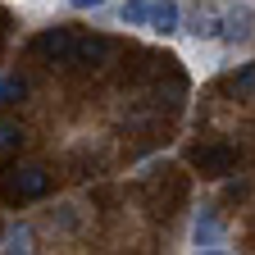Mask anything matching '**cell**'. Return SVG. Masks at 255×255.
<instances>
[{
    "label": "cell",
    "mask_w": 255,
    "mask_h": 255,
    "mask_svg": "<svg viewBox=\"0 0 255 255\" xmlns=\"http://www.w3.org/2000/svg\"><path fill=\"white\" fill-rule=\"evenodd\" d=\"M23 96H27V82L23 78H0V101H5V105H14V101H23Z\"/></svg>",
    "instance_id": "12"
},
{
    "label": "cell",
    "mask_w": 255,
    "mask_h": 255,
    "mask_svg": "<svg viewBox=\"0 0 255 255\" xmlns=\"http://www.w3.org/2000/svg\"><path fill=\"white\" fill-rule=\"evenodd\" d=\"M46 191H50V173L41 164H23V169H14L5 178V196L9 201H41Z\"/></svg>",
    "instance_id": "1"
},
{
    "label": "cell",
    "mask_w": 255,
    "mask_h": 255,
    "mask_svg": "<svg viewBox=\"0 0 255 255\" xmlns=\"http://www.w3.org/2000/svg\"><path fill=\"white\" fill-rule=\"evenodd\" d=\"M150 27L159 32V37L178 32V27H182V9L173 5V0H155V5H150Z\"/></svg>",
    "instance_id": "6"
},
{
    "label": "cell",
    "mask_w": 255,
    "mask_h": 255,
    "mask_svg": "<svg viewBox=\"0 0 255 255\" xmlns=\"http://www.w3.org/2000/svg\"><path fill=\"white\" fill-rule=\"evenodd\" d=\"M251 27H255V14L251 9H228V14H219V37L223 41H251Z\"/></svg>",
    "instance_id": "4"
},
{
    "label": "cell",
    "mask_w": 255,
    "mask_h": 255,
    "mask_svg": "<svg viewBox=\"0 0 255 255\" xmlns=\"http://www.w3.org/2000/svg\"><path fill=\"white\" fill-rule=\"evenodd\" d=\"M191 242H196L201 251H223V228H219L214 210H201V214H196V228H191Z\"/></svg>",
    "instance_id": "5"
},
{
    "label": "cell",
    "mask_w": 255,
    "mask_h": 255,
    "mask_svg": "<svg viewBox=\"0 0 255 255\" xmlns=\"http://www.w3.org/2000/svg\"><path fill=\"white\" fill-rule=\"evenodd\" d=\"M37 55L50 59V64H73L78 59V37L69 27H46L37 37Z\"/></svg>",
    "instance_id": "2"
},
{
    "label": "cell",
    "mask_w": 255,
    "mask_h": 255,
    "mask_svg": "<svg viewBox=\"0 0 255 255\" xmlns=\"http://www.w3.org/2000/svg\"><path fill=\"white\" fill-rule=\"evenodd\" d=\"M101 5H110V0H69V9H101Z\"/></svg>",
    "instance_id": "14"
},
{
    "label": "cell",
    "mask_w": 255,
    "mask_h": 255,
    "mask_svg": "<svg viewBox=\"0 0 255 255\" xmlns=\"http://www.w3.org/2000/svg\"><path fill=\"white\" fill-rule=\"evenodd\" d=\"M18 146H23V128H18V119L0 114V169L9 164V155H18Z\"/></svg>",
    "instance_id": "7"
},
{
    "label": "cell",
    "mask_w": 255,
    "mask_h": 255,
    "mask_svg": "<svg viewBox=\"0 0 255 255\" xmlns=\"http://www.w3.org/2000/svg\"><path fill=\"white\" fill-rule=\"evenodd\" d=\"M105 59H114V41H105V37H82L78 41L73 64H105Z\"/></svg>",
    "instance_id": "8"
},
{
    "label": "cell",
    "mask_w": 255,
    "mask_h": 255,
    "mask_svg": "<svg viewBox=\"0 0 255 255\" xmlns=\"http://www.w3.org/2000/svg\"><path fill=\"white\" fill-rule=\"evenodd\" d=\"M150 5H155V0H128V5L119 9V23H128V27L150 23Z\"/></svg>",
    "instance_id": "10"
},
{
    "label": "cell",
    "mask_w": 255,
    "mask_h": 255,
    "mask_svg": "<svg viewBox=\"0 0 255 255\" xmlns=\"http://www.w3.org/2000/svg\"><path fill=\"white\" fill-rule=\"evenodd\" d=\"M0 242H5V251H32V228H27V223H18V228L0 233Z\"/></svg>",
    "instance_id": "11"
},
{
    "label": "cell",
    "mask_w": 255,
    "mask_h": 255,
    "mask_svg": "<svg viewBox=\"0 0 255 255\" xmlns=\"http://www.w3.org/2000/svg\"><path fill=\"white\" fill-rule=\"evenodd\" d=\"M233 164H237L233 146H196V150H191V169H201L205 178H223V173H233Z\"/></svg>",
    "instance_id": "3"
},
{
    "label": "cell",
    "mask_w": 255,
    "mask_h": 255,
    "mask_svg": "<svg viewBox=\"0 0 255 255\" xmlns=\"http://www.w3.org/2000/svg\"><path fill=\"white\" fill-rule=\"evenodd\" d=\"M233 87H237V91H255V64H246V69L233 78Z\"/></svg>",
    "instance_id": "13"
},
{
    "label": "cell",
    "mask_w": 255,
    "mask_h": 255,
    "mask_svg": "<svg viewBox=\"0 0 255 255\" xmlns=\"http://www.w3.org/2000/svg\"><path fill=\"white\" fill-rule=\"evenodd\" d=\"M178 32H187V37H219V14H210V9H196V14H187L182 18V27Z\"/></svg>",
    "instance_id": "9"
}]
</instances>
